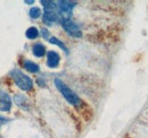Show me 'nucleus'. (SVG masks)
<instances>
[{
  "label": "nucleus",
  "instance_id": "1",
  "mask_svg": "<svg viewBox=\"0 0 148 138\" xmlns=\"http://www.w3.org/2000/svg\"><path fill=\"white\" fill-rule=\"evenodd\" d=\"M55 85H56V87L58 88V91L62 93V95L64 96V99H65L70 104L76 106L77 104L81 102V99H80L63 80H60V79H58V78L55 79Z\"/></svg>",
  "mask_w": 148,
  "mask_h": 138
},
{
  "label": "nucleus",
  "instance_id": "2",
  "mask_svg": "<svg viewBox=\"0 0 148 138\" xmlns=\"http://www.w3.org/2000/svg\"><path fill=\"white\" fill-rule=\"evenodd\" d=\"M12 75H13V78H14L16 85L21 89H23V91H30V89H32L33 82H32V79L29 76L24 75L23 72H21L18 70H14L12 72Z\"/></svg>",
  "mask_w": 148,
  "mask_h": 138
},
{
  "label": "nucleus",
  "instance_id": "3",
  "mask_svg": "<svg viewBox=\"0 0 148 138\" xmlns=\"http://www.w3.org/2000/svg\"><path fill=\"white\" fill-rule=\"evenodd\" d=\"M41 3L45 7V14H43V22L48 25L53 24L57 20V14H56V5L54 1H47L42 0Z\"/></svg>",
  "mask_w": 148,
  "mask_h": 138
},
{
  "label": "nucleus",
  "instance_id": "4",
  "mask_svg": "<svg viewBox=\"0 0 148 138\" xmlns=\"http://www.w3.org/2000/svg\"><path fill=\"white\" fill-rule=\"evenodd\" d=\"M121 32H122V27L119 24H112L110 25L106 30V41L111 42V43H117L121 40Z\"/></svg>",
  "mask_w": 148,
  "mask_h": 138
},
{
  "label": "nucleus",
  "instance_id": "5",
  "mask_svg": "<svg viewBox=\"0 0 148 138\" xmlns=\"http://www.w3.org/2000/svg\"><path fill=\"white\" fill-rule=\"evenodd\" d=\"M76 111L79 113V117H81L82 119L87 122L92 120L93 118V110L92 108L88 103H86L84 101L81 100V102L76 105Z\"/></svg>",
  "mask_w": 148,
  "mask_h": 138
},
{
  "label": "nucleus",
  "instance_id": "6",
  "mask_svg": "<svg viewBox=\"0 0 148 138\" xmlns=\"http://www.w3.org/2000/svg\"><path fill=\"white\" fill-rule=\"evenodd\" d=\"M75 5H76V2H74V1H59L58 2L59 14L63 17L62 19H70Z\"/></svg>",
  "mask_w": 148,
  "mask_h": 138
},
{
  "label": "nucleus",
  "instance_id": "7",
  "mask_svg": "<svg viewBox=\"0 0 148 138\" xmlns=\"http://www.w3.org/2000/svg\"><path fill=\"white\" fill-rule=\"evenodd\" d=\"M62 25H63L64 30L70 35H72L74 37H81L82 36L79 25L76 23L72 22L71 19H62Z\"/></svg>",
  "mask_w": 148,
  "mask_h": 138
},
{
  "label": "nucleus",
  "instance_id": "8",
  "mask_svg": "<svg viewBox=\"0 0 148 138\" xmlns=\"http://www.w3.org/2000/svg\"><path fill=\"white\" fill-rule=\"evenodd\" d=\"M10 109H12L10 96L5 92H0V111L8 112V111H10Z\"/></svg>",
  "mask_w": 148,
  "mask_h": 138
},
{
  "label": "nucleus",
  "instance_id": "9",
  "mask_svg": "<svg viewBox=\"0 0 148 138\" xmlns=\"http://www.w3.org/2000/svg\"><path fill=\"white\" fill-rule=\"evenodd\" d=\"M87 40L91 43H104L106 42V33L105 30H99L97 32H95L92 34H89L87 36Z\"/></svg>",
  "mask_w": 148,
  "mask_h": 138
},
{
  "label": "nucleus",
  "instance_id": "10",
  "mask_svg": "<svg viewBox=\"0 0 148 138\" xmlns=\"http://www.w3.org/2000/svg\"><path fill=\"white\" fill-rule=\"evenodd\" d=\"M59 54L55 51H49L47 54V65L50 68H56L59 65Z\"/></svg>",
  "mask_w": 148,
  "mask_h": 138
},
{
  "label": "nucleus",
  "instance_id": "11",
  "mask_svg": "<svg viewBox=\"0 0 148 138\" xmlns=\"http://www.w3.org/2000/svg\"><path fill=\"white\" fill-rule=\"evenodd\" d=\"M23 67L24 69H26L27 71H30V72H38L40 68H39V66H38L36 62H33V61H31V60H25L24 62H23Z\"/></svg>",
  "mask_w": 148,
  "mask_h": 138
},
{
  "label": "nucleus",
  "instance_id": "12",
  "mask_svg": "<svg viewBox=\"0 0 148 138\" xmlns=\"http://www.w3.org/2000/svg\"><path fill=\"white\" fill-rule=\"evenodd\" d=\"M32 50H33V54H34L36 57H39V58L43 57V55H45V53H46V48H45L41 43H37V44H34V45H33V48H32Z\"/></svg>",
  "mask_w": 148,
  "mask_h": 138
},
{
  "label": "nucleus",
  "instance_id": "13",
  "mask_svg": "<svg viewBox=\"0 0 148 138\" xmlns=\"http://www.w3.org/2000/svg\"><path fill=\"white\" fill-rule=\"evenodd\" d=\"M26 37L27 39H30V40H34V39H37L38 36H39V31H38L36 27H30V28H27V31H26Z\"/></svg>",
  "mask_w": 148,
  "mask_h": 138
},
{
  "label": "nucleus",
  "instance_id": "14",
  "mask_svg": "<svg viewBox=\"0 0 148 138\" xmlns=\"http://www.w3.org/2000/svg\"><path fill=\"white\" fill-rule=\"evenodd\" d=\"M69 114L71 116V118L74 120V123H75V126H76V128H77V130L80 131L81 129H82V127H81V122H80V118H79V116H77V113H75L74 111H69Z\"/></svg>",
  "mask_w": 148,
  "mask_h": 138
},
{
  "label": "nucleus",
  "instance_id": "15",
  "mask_svg": "<svg viewBox=\"0 0 148 138\" xmlns=\"http://www.w3.org/2000/svg\"><path fill=\"white\" fill-rule=\"evenodd\" d=\"M49 42H50V43H53V44H56V45H58L59 48H62V49H63L64 51L66 52V53L69 52L67 48H66V45H65L63 42H60L58 39H56V37H50V39H49Z\"/></svg>",
  "mask_w": 148,
  "mask_h": 138
},
{
  "label": "nucleus",
  "instance_id": "16",
  "mask_svg": "<svg viewBox=\"0 0 148 138\" xmlns=\"http://www.w3.org/2000/svg\"><path fill=\"white\" fill-rule=\"evenodd\" d=\"M30 16L32 18H39L41 16V10H40V8H38V7H32L31 8V10H30Z\"/></svg>",
  "mask_w": 148,
  "mask_h": 138
},
{
  "label": "nucleus",
  "instance_id": "17",
  "mask_svg": "<svg viewBox=\"0 0 148 138\" xmlns=\"http://www.w3.org/2000/svg\"><path fill=\"white\" fill-rule=\"evenodd\" d=\"M41 32H42V35H43V37H48V31L47 30H41Z\"/></svg>",
  "mask_w": 148,
  "mask_h": 138
},
{
  "label": "nucleus",
  "instance_id": "18",
  "mask_svg": "<svg viewBox=\"0 0 148 138\" xmlns=\"http://www.w3.org/2000/svg\"><path fill=\"white\" fill-rule=\"evenodd\" d=\"M125 138H130V137H128V136H127V137H125Z\"/></svg>",
  "mask_w": 148,
  "mask_h": 138
}]
</instances>
